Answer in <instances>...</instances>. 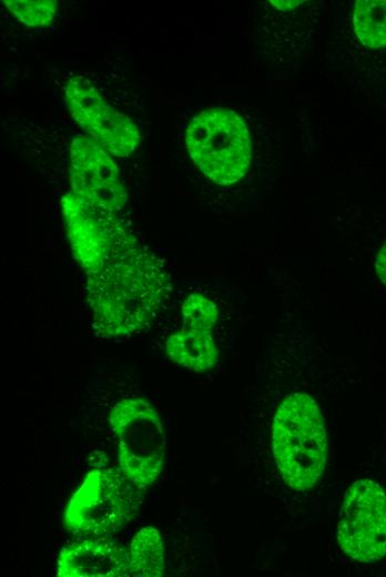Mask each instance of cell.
Segmentation results:
<instances>
[{"mask_svg": "<svg viewBox=\"0 0 386 577\" xmlns=\"http://www.w3.org/2000/svg\"><path fill=\"white\" fill-rule=\"evenodd\" d=\"M85 280L92 328L103 340L145 328L173 288L163 261L143 245L87 274Z\"/></svg>", "mask_w": 386, "mask_h": 577, "instance_id": "1", "label": "cell"}, {"mask_svg": "<svg viewBox=\"0 0 386 577\" xmlns=\"http://www.w3.org/2000/svg\"><path fill=\"white\" fill-rule=\"evenodd\" d=\"M271 452L282 483L294 493L312 489L326 466L327 433L315 398L305 392L287 394L271 425Z\"/></svg>", "mask_w": 386, "mask_h": 577, "instance_id": "2", "label": "cell"}, {"mask_svg": "<svg viewBox=\"0 0 386 577\" xmlns=\"http://www.w3.org/2000/svg\"><path fill=\"white\" fill-rule=\"evenodd\" d=\"M136 487L115 469L96 468L87 474L68 500L63 526L82 537H108L123 529L135 516Z\"/></svg>", "mask_w": 386, "mask_h": 577, "instance_id": "3", "label": "cell"}, {"mask_svg": "<svg viewBox=\"0 0 386 577\" xmlns=\"http://www.w3.org/2000/svg\"><path fill=\"white\" fill-rule=\"evenodd\" d=\"M189 154L200 171L220 185L240 181L251 164V139L233 110L212 108L193 118L185 132Z\"/></svg>", "mask_w": 386, "mask_h": 577, "instance_id": "4", "label": "cell"}, {"mask_svg": "<svg viewBox=\"0 0 386 577\" xmlns=\"http://www.w3.org/2000/svg\"><path fill=\"white\" fill-rule=\"evenodd\" d=\"M61 207L73 255L85 275L142 245L118 212L101 202L70 192Z\"/></svg>", "mask_w": 386, "mask_h": 577, "instance_id": "5", "label": "cell"}, {"mask_svg": "<svg viewBox=\"0 0 386 577\" xmlns=\"http://www.w3.org/2000/svg\"><path fill=\"white\" fill-rule=\"evenodd\" d=\"M121 472L142 492L160 476L166 436L158 412L140 397H125L110 411Z\"/></svg>", "mask_w": 386, "mask_h": 577, "instance_id": "6", "label": "cell"}, {"mask_svg": "<svg viewBox=\"0 0 386 577\" xmlns=\"http://www.w3.org/2000/svg\"><path fill=\"white\" fill-rule=\"evenodd\" d=\"M337 540L358 563L386 556V488L380 482L364 477L349 486L338 513Z\"/></svg>", "mask_w": 386, "mask_h": 577, "instance_id": "7", "label": "cell"}, {"mask_svg": "<svg viewBox=\"0 0 386 577\" xmlns=\"http://www.w3.org/2000/svg\"><path fill=\"white\" fill-rule=\"evenodd\" d=\"M64 95L74 121L109 154L129 156L135 150L140 142L138 128L109 104L89 80L71 78Z\"/></svg>", "mask_w": 386, "mask_h": 577, "instance_id": "8", "label": "cell"}, {"mask_svg": "<svg viewBox=\"0 0 386 577\" xmlns=\"http://www.w3.org/2000/svg\"><path fill=\"white\" fill-rule=\"evenodd\" d=\"M70 181L72 193L101 202L115 212L126 203V190L115 162L91 138L79 134L71 143Z\"/></svg>", "mask_w": 386, "mask_h": 577, "instance_id": "9", "label": "cell"}, {"mask_svg": "<svg viewBox=\"0 0 386 577\" xmlns=\"http://www.w3.org/2000/svg\"><path fill=\"white\" fill-rule=\"evenodd\" d=\"M60 577L130 576L129 550L106 537H87L65 545L57 561Z\"/></svg>", "mask_w": 386, "mask_h": 577, "instance_id": "10", "label": "cell"}, {"mask_svg": "<svg viewBox=\"0 0 386 577\" xmlns=\"http://www.w3.org/2000/svg\"><path fill=\"white\" fill-rule=\"evenodd\" d=\"M169 358L196 371H207L217 362L219 352L211 332L182 326L165 342Z\"/></svg>", "mask_w": 386, "mask_h": 577, "instance_id": "11", "label": "cell"}, {"mask_svg": "<svg viewBox=\"0 0 386 577\" xmlns=\"http://www.w3.org/2000/svg\"><path fill=\"white\" fill-rule=\"evenodd\" d=\"M130 576L161 577L165 568L163 539L153 526L141 528L129 546Z\"/></svg>", "mask_w": 386, "mask_h": 577, "instance_id": "12", "label": "cell"}, {"mask_svg": "<svg viewBox=\"0 0 386 577\" xmlns=\"http://www.w3.org/2000/svg\"><path fill=\"white\" fill-rule=\"evenodd\" d=\"M353 28L359 41L370 48L386 47V0H358Z\"/></svg>", "mask_w": 386, "mask_h": 577, "instance_id": "13", "label": "cell"}, {"mask_svg": "<svg viewBox=\"0 0 386 577\" xmlns=\"http://www.w3.org/2000/svg\"><path fill=\"white\" fill-rule=\"evenodd\" d=\"M219 316L216 305L202 294L189 295L182 305L183 326L211 332Z\"/></svg>", "mask_w": 386, "mask_h": 577, "instance_id": "14", "label": "cell"}, {"mask_svg": "<svg viewBox=\"0 0 386 577\" xmlns=\"http://www.w3.org/2000/svg\"><path fill=\"white\" fill-rule=\"evenodd\" d=\"M6 8L22 23L29 27H44L52 22L57 12V1H3Z\"/></svg>", "mask_w": 386, "mask_h": 577, "instance_id": "15", "label": "cell"}, {"mask_svg": "<svg viewBox=\"0 0 386 577\" xmlns=\"http://www.w3.org/2000/svg\"><path fill=\"white\" fill-rule=\"evenodd\" d=\"M375 270L379 280L386 285V242L377 253Z\"/></svg>", "mask_w": 386, "mask_h": 577, "instance_id": "16", "label": "cell"}]
</instances>
